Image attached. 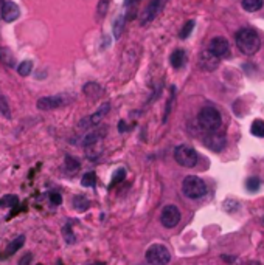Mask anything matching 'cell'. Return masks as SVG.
Listing matches in <instances>:
<instances>
[{
  "mask_svg": "<svg viewBox=\"0 0 264 265\" xmlns=\"http://www.w3.org/2000/svg\"><path fill=\"white\" fill-rule=\"evenodd\" d=\"M236 41V47L240 48V52L252 56L255 53H258V50L261 48V39L255 30L252 28H241L235 36Z\"/></svg>",
  "mask_w": 264,
  "mask_h": 265,
  "instance_id": "obj_1",
  "label": "cell"
},
{
  "mask_svg": "<svg viewBox=\"0 0 264 265\" xmlns=\"http://www.w3.org/2000/svg\"><path fill=\"white\" fill-rule=\"evenodd\" d=\"M197 123L207 132H216L222 126V117L218 109L207 106L204 109H200L197 115Z\"/></svg>",
  "mask_w": 264,
  "mask_h": 265,
  "instance_id": "obj_2",
  "label": "cell"
},
{
  "mask_svg": "<svg viewBox=\"0 0 264 265\" xmlns=\"http://www.w3.org/2000/svg\"><path fill=\"white\" fill-rule=\"evenodd\" d=\"M182 191L188 199H200L207 194V185L205 182L197 175H188L182 182Z\"/></svg>",
  "mask_w": 264,
  "mask_h": 265,
  "instance_id": "obj_3",
  "label": "cell"
},
{
  "mask_svg": "<svg viewBox=\"0 0 264 265\" xmlns=\"http://www.w3.org/2000/svg\"><path fill=\"white\" fill-rule=\"evenodd\" d=\"M145 259L149 265H167L171 261V253L165 245L153 244L146 250Z\"/></svg>",
  "mask_w": 264,
  "mask_h": 265,
  "instance_id": "obj_4",
  "label": "cell"
},
{
  "mask_svg": "<svg viewBox=\"0 0 264 265\" xmlns=\"http://www.w3.org/2000/svg\"><path fill=\"white\" fill-rule=\"evenodd\" d=\"M174 158L183 168H194L197 165L199 155L196 150L188 146V144H180L174 149Z\"/></svg>",
  "mask_w": 264,
  "mask_h": 265,
  "instance_id": "obj_5",
  "label": "cell"
},
{
  "mask_svg": "<svg viewBox=\"0 0 264 265\" xmlns=\"http://www.w3.org/2000/svg\"><path fill=\"white\" fill-rule=\"evenodd\" d=\"M180 209L176 206V205H167L165 208L162 209L160 214V222L162 225L165 226V228H174V226H177L180 222Z\"/></svg>",
  "mask_w": 264,
  "mask_h": 265,
  "instance_id": "obj_6",
  "label": "cell"
},
{
  "mask_svg": "<svg viewBox=\"0 0 264 265\" xmlns=\"http://www.w3.org/2000/svg\"><path fill=\"white\" fill-rule=\"evenodd\" d=\"M67 103H70V99L64 95H55V96H44V98H39V101L36 103L37 109L39 110H44V112H48V110H55V109H59L62 106H66Z\"/></svg>",
  "mask_w": 264,
  "mask_h": 265,
  "instance_id": "obj_7",
  "label": "cell"
},
{
  "mask_svg": "<svg viewBox=\"0 0 264 265\" xmlns=\"http://www.w3.org/2000/svg\"><path fill=\"white\" fill-rule=\"evenodd\" d=\"M110 110V104L109 103H104L101 104V107H99L95 113H92L90 117H86L80 121V129H89V128H93V126L99 124L101 123V120L107 115Z\"/></svg>",
  "mask_w": 264,
  "mask_h": 265,
  "instance_id": "obj_8",
  "label": "cell"
},
{
  "mask_svg": "<svg viewBox=\"0 0 264 265\" xmlns=\"http://www.w3.org/2000/svg\"><path fill=\"white\" fill-rule=\"evenodd\" d=\"M165 3H167V0H153V2L148 5V8L145 9L143 17L140 19V25H143V27H145V25H148L149 22H153L157 17L159 12L163 9Z\"/></svg>",
  "mask_w": 264,
  "mask_h": 265,
  "instance_id": "obj_9",
  "label": "cell"
},
{
  "mask_svg": "<svg viewBox=\"0 0 264 265\" xmlns=\"http://www.w3.org/2000/svg\"><path fill=\"white\" fill-rule=\"evenodd\" d=\"M208 52L221 59V58H225L230 55V45L224 37H215V39H211V42L208 45Z\"/></svg>",
  "mask_w": 264,
  "mask_h": 265,
  "instance_id": "obj_10",
  "label": "cell"
},
{
  "mask_svg": "<svg viewBox=\"0 0 264 265\" xmlns=\"http://www.w3.org/2000/svg\"><path fill=\"white\" fill-rule=\"evenodd\" d=\"M204 144L213 150V152H221V150L225 147V135L216 132H208V135L204 138Z\"/></svg>",
  "mask_w": 264,
  "mask_h": 265,
  "instance_id": "obj_11",
  "label": "cell"
},
{
  "mask_svg": "<svg viewBox=\"0 0 264 265\" xmlns=\"http://www.w3.org/2000/svg\"><path fill=\"white\" fill-rule=\"evenodd\" d=\"M20 16V9L17 6V3L14 2H3L2 8H0V17H2L3 22H14L17 17Z\"/></svg>",
  "mask_w": 264,
  "mask_h": 265,
  "instance_id": "obj_12",
  "label": "cell"
},
{
  "mask_svg": "<svg viewBox=\"0 0 264 265\" xmlns=\"http://www.w3.org/2000/svg\"><path fill=\"white\" fill-rule=\"evenodd\" d=\"M219 62H221L219 58H216L213 53H210L208 50H205V52H202V55H200L199 64H200V67H202L204 70L213 71V70H216L219 67Z\"/></svg>",
  "mask_w": 264,
  "mask_h": 265,
  "instance_id": "obj_13",
  "label": "cell"
},
{
  "mask_svg": "<svg viewBox=\"0 0 264 265\" xmlns=\"http://www.w3.org/2000/svg\"><path fill=\"white\" fill-rule=\"evenodd\" d=\"M104 135H106V129H103V131H101V129L92 131V132H89V133L84 136L83 146H84V147H92V146H95L98 141H101Z\"/></svg>",
  "mask_w": 264,
  "mask_h": 265,
  "instance_id": "obj_14",
  "label": "cell"
},
{
  "mask_svg": "<svg viewBox=\"0 0 264 265\" xmlns=\"http://www.w3.org/2000/svg\"><path fill=\"white\" fill-rule=\"evenodd\" d=\"M170 62H171V66L174 68H182L185 66V62H186V53L183 52V50H180V48L174 50L171 58H170Z\"/></svg>",
  "mask_w": 264,
  "mask_h": 265,
  "instance_id": "obj_15",
  "label": "cell"
},
{
  "mask_svg": "<svg viewBox=\"0 0 264 265\" xmlns=\"http://www.w3.org/2000/svg\"><path fill=\"white\" fill-rule=\"evenodd\" d=\"M83 92H84L86 96H89L92 99H98L103 93V88H101V85L96 84V82H87L84 85V88H83Z\"/></svg>",
  "mask_w": 264,
  "mask_h": 265,
  "instance_id": "obj_16",
  "label": "cell"
},
{
  "mask_svg": "<svg viewBox=\"0 0 264 265\" xmlns=\"http://www.w3.org/2000/svg\"><path fill=\"white\" fill-rule=\"evenodd\" d=\"M0 62L5 64L6 67H14L16 66V58L11 53V50L6 47H0Z\"/></svg>",
  "mask_w": 264,
  "mask_h": 265,
  "instance_id": "obj_17",
  "label": "cell"
},
{
  "mask_svg": "<svg viewBox=\"0 0 264 265\" xmlns=\"http://www.w3.org/2000/svg\"><path fill=\"white\" fill-rule=\"evenodd\" d=\"M23 244H25V236L22 234V236L16 237L14 241H11V242L8 244V247H6V255L9 256V255H12V253H16V251H19V250L23 247Z\"/></svg>",
  "mask_w": 264,
  "mask_h": 265,
  "instance_id": "obj_18",
  "label": "cell"
},
{
  "mask_svg": "<svg viewBox=\"0 0 264 265\" xmlns=\"http://www.w3.org/2000/svg\"><path fill=\"white\" fill-rule=\"evenodd\" d=\"M241 5H243V8H244L246 11H249V12H255V11H258V9L263 8L264 0H243Z\"/></svg>",
  "mask_w": 264,
  "mask_h": 265,
  "instance_id": "obj_19",
  "label": "cell"
},
{
  "mask_svg": "<svg viewBox=\"0 0 264 265\" xmlns=\"http://www.w3.org/2000/svg\"><path fill=\"white\" fill-rule=\"evenodd\" d=\"M16 205H19V197L17 196L8 194V196L0 197V208H12Z\"/></svg>",
  "mask_w": 264,
  "mask_h": 265,
  "instance_id": "obj_20",
  "label": "cell"
},
{
  "mask_svg": "<svg viewBox=\"0 0 264 265\" xmlns=\"http://www.w3.org/2000/svg\"><path fill=\"white\" fill-rule=\"evenodd\" d=\"M73 206L77 211H86L89 208V200L83 196H75L73 197Z\"/></svg>",
  "mask_w": 264,
  "mask_h": 265,
  "instance_id": "obj_21",
  "label": "cell"
},
{
  "mask_svg": "<svg viewBox=\"0 0 264 265\" xmlns=\"http://www.w3.org/2000/svg\"><path fill=\"white\" fill-rule=\"evenodd\" d=\"M250 132L255 136H264V121L263 120H255L252 123V128H250Z\"/></svg>",
  "mask_w": 264,
  "mask_h": 265,
  "instance_id": "obj_22",
  "label": "cell"
},
{
  "mask_svg": "<svg viewBox=\"0 0 264 265\" xmlns=\"http://www.w3.org/2000/svg\"><path fill=\"white\" fill-rule=\"evenodd\" d=\"M31 70H33V61H30V59L23 61L22 64L17 67V71H19L20 76H28V74L31 73Z\"/></svg>",
  "mask_w": 264,
  "mask_h": 265,
  "instance_id": "obj_23",
  "label": "cell"
},
{
  "mask_svg": "<svg viewBox=\"0 0 264 265\" xmlns=\"http://www.w3.org/2000/svg\"><path fill=\"white\" fill-rule=\"evenodd\" d=\"M78 169H80V161L77 158L67 155L66 157V171L72 174V172H77Z\"/></svg>",
  "mask_w": 264,
  "mask_h": 265,
  "instance_id": "obj_24",
  "label": "cell"
},
{
  "mask_svg": "<svg viewBox=\"0 0 264 265\" xmlns=\"http://www.w3.org/2000/svg\"><path fill=\"white\" fill-rule=\"evenodd\" d=\"M96 183V175L95 172H87L83 175V180H81V185L86 186V188H93Z\"/></svg>",
  "mask_w": 264,
  "mask_h": 265,
  "instance_id": "obj_25",
  "label": "cell"
},
{
  "mask_svg": "<svg viewBox=\"0 0 264 265\" xmlns=\"http://www.w3.org/2000/svg\"><path fill=\"white\" fill-rule=\"evenodd\" d=\"M124 31V17L120 16L115 22H114V36H115V39H120L121 34Z\"/></svg>",
  "mask_w": 264,
  "mask_h": 265,
  "instance_id": "obj_26",
  "label": "cell"
},
{
  "mask_svg": "<svg viewBox=\"0 0 264 265\" xmlns=\"http://www.w3.org/2000/svg\"><path fill=\"white\" fill-rule=\"evenodd\" d=\"M124 179H126V169H124V168L117 169V171H115V174L112 175V183H110V186H115V185L121 183Z\"/></svg>",
  "mask_w": 264,
  "mask_h": 265,
  "instance_id": "obj_27",
  "label": "cell"
},
{
  "mask_svg": "<svg viewBox=\"0 0 264 265\" xmlns=\"http://www.w3.org/2000/svg\"><path fill=\"white\" fill-rule=\"evenodd\" d=\"M193 28H194V20H188V22L183 25V28L180 30V33H179L180 39H186V37L191 34Z\"/></svg>",
  "mask_w": 264,
  "mask_h": 265,
  "instance_id": "obj_28",
  "label": "cell"
},
{
  "mask_svg": "<svg viewBox=\"0 0 264 265\" xmlns=\"http://www.w3.org/2000/svg\"><path fill=\"white\" fill-rule=\"evenodd\" d=\"M62 234H64V241L67 242V244H75L77 242V237H75V234H73V231H72V228H70V225H66L64 228H62Z\"/></svg>",
  "mask_w": 264,
  "mask_h": 265,
  "instance_id": "obj_29",
  "label": "cell"
},
{
  "mask_svg": "<svg viewBox=\"0 0 264 265\" xmlns=\"http://www.w3.org/2000/svg\"><path fill=\"white\" fill-rule=\"evenodd\" d=\"M246 186H247V189L249 191H258L260 189V186H261V180L258 179V177H250V179L247 180V183H246Z\"/></svg>",
  "mask_w": 264,
  "mask_h": 265,
  "instance_id": "obj_30",
  "label": "cell"
},
{
  "mask_svg": "<svg viewBox=\"0 0 264 265\" xmlns=\"http://www.w3.org/2000/svg\"><path fill=\"white\" fill-rule=\"evenodd\" d=\"M0 113L5 117V118H11V112H9V106L6 103V99L3 95H0Z\"/></svg>",
  "mask_w": 264,
  "mask_h": 265,
  "instance_id": "obj_31",
  "label": "cell"
},
{
  "mask_svg": "<svg viewBox=\"0 0 264 265\" xmlns=\"http://www.w3.org/2000/svg\"><path fill=\"white\" fill-rule=\"evenodd\" d=\"M107 6H109V0H99V3H98V8H96V16L98 19L99 17H104L106 16V12H107Z\"/></svg>",
  "mask_w": 264,
  "mask_h": 265,
  "instance_id": "obj_32",
  "label": "cell"
},
{
  "mask_svg": "<svg viewBox=\"0 0 264 265\" xmlns=\"http://www.w3.org/2000/svg\"><path fill=\"white\" fill-rule=\"evenodd\" d=\"M50 201H52L53 205H61L62 203V197H61V194H58V193H52L50 194Z\"/></svg>",
  "mask_w": 264,
  "mask_h": 265,
  "instance_id": "obj_33",
  "label": "cell"
},
{
  "mask_svg": "<svg viewBox=\"0 0 264 265\" xmlns=\"http://www.w3.org/2000/svg\"><path fill=\"white\" fill-rule=\"evenodd\" d=\"M30 261H31V255L28 253V255H25V256L19 261V265H28Z\"/></svg>",
  "mask_w": 264,
  "mask_h": 265,
  "instance_id": "obj_34",
  "label": "cell"
},
{
  "mask_svg": "<svg viewBox=\"0 0 264 265\" xmlns=\"http://www.w3.org/2000/svg\"><path fill=\"white\" fill-rule=\"evenodd\" d=\"M124 128H126V124H124V121H120V124H118V131H120V132H124V131H126Z\"/></svg>",
  "mask_w": 264,
  "mask_h": 265,
  "instance_id": "obj_35",
  "label": "cell"
},
{
  "mask_svg": "<svg viewBox=\"0 0 264 265\" xmlns=\"http://www.w3.org/2000/svg\"><path fill=\"white\" fill-rule=\"evenodd\" d=\"M135 2H138V0H124V5L129 6V5H132V3H135Z\"/></svg>",
  "mask_w": 264,
  "mask_h": 265,
  "instance_id": "obj_36",
  "label": "cell"
},
{
  "mask_svg": "<svg viewBox=\"0 0 264 265\" xmlns=\"http://www.w3.org/2000/svg\"><path fill=\"white\" fill-rule=\"evenodd\" d=\"M93 265H106V264H103V262H96V264H93Z\"/></svg>",
  "mask_w": 264,
  "mask_h": 265,
  "instance_id": "obj_37",
  "label": "cell"
},
{
  "mask_svg": "<svg viewBox=\"0 0 264 265\" xmlns=\"http://www.w3.org/2000/svg\"><path fill=\"white\" fill-rule=\"evenodd\" d=\"M250 265H261L260 262H252V264H250Z\"/></svg>",
  "mask_w": 264,
  "mask_h": 265,
  "instance_id": "obj_38",
  "label": "cell"
},
{
  "mask_svg": "<svg viewBox=\"0 0 264 265\" xmlns=\"http://www.w3.org/2000/svg\"><path fill=\"white\" fill-rule=\"evenodd\" d=\"M2 5H3V0H0V8H2Z\"/></svg>",
  "mask_w": 264,
  "mask_h": 265,
  "instance_id": "obj_39",
  "label": "cell"
},
{
  "mask_svg": "<svg viewBox=\"0 0 264 265\" xmlns=\"http://www.w3.org/2000/svg\"><path fill=\"white\" fill-rule=\"evenodd\" d=\"M37 265H42V264H37Z\"/></svg>",
  "mask_w": 264,
  "mask_h": 265,
  "instance_id": "obj_40",
  "label": "cell"
}]
</instances>
